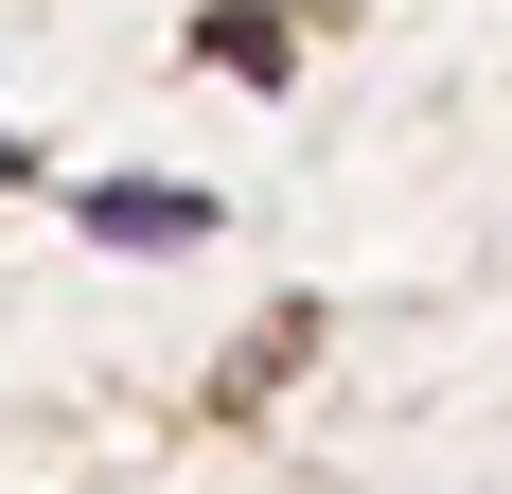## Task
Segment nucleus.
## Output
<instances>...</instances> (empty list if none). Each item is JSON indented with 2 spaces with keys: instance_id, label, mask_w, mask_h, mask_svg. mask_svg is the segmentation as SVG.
I'll return each mask as SVG.
<instances>
[{
  "instance_id": "f257e3e1",
  "label": "nucleus",
  "mask_w": 512,
  "mask_h": 494,
  "mask_svg": "<svg viewBox=\"0 0 512 494\" xmlns=\"http://www.w3.org/2000/svg\"><path fill=\"white\" fill-rule=\"evenodd\" d=\"M71 230H106V247H195L212 195H177V177H89V195H71Z\"/></svg>"
}]
</instances>
